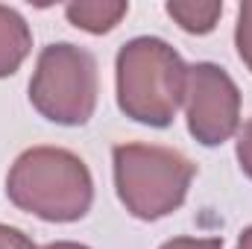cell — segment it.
<instances>
[{
    "instance_id": "8fae6325",
    "label": "cell",
    "mask_w": 252,
    "mask_h": 249,
    "mask_svg": "<svg viewBox=\"0 0 252 249\" xmlns=\"http://www.w3.org/2000/svg\"><path fill=\"white\" fill-rule=\"evenodd\" d=\"M158 249H223V238H170Z\"/></svg>"
},
{
    "instance_id": "3957f363",
    "label": "cell",
    "mask_w": 252,
    "mask_h": 249,
    "mask_svg": "<svg viewBox=\"0 0 252 249\" xmlns=\"http://www.w3.org/2000/svg\"><path fill=\"white\" fill-rule=\"evenodd\" d=\"M115 190L135 220H161L182 208L196 164L173 147L118 144L112 150Z\"/></svg>"
},
{
    "instance_id": "30bf717a",
    "label": "cell",
    "mask_w": 252,
    "mask_h": 249,
    "mask_svg": "<svg viewBox=\"0 0 252 249\" xmlns=\"http://www.w3.org/2000/svg\"><path fill=\"white\" fill-rule=\"evenodd\" d=\"M238 164H241V170L247 173L252 179V118L244 124L241 129V135H238Z\"/></svg>"
},
{
    "instance_id": "5b68a950",
    "label": "cell",
    "mask_w": 252,
    "mask_h": 249,
    "mask_svg": "<svg viewBox=\"0 0 252 249\" xmlns=\"http://www.w3.org/2000/svg\"><path fill=\"white\" fill-rule=\"evenodd\" d=\"M185 118L188 132L202 147H220L238 132L241 88L220 64L196 62L188 67Z\"/></svg>"
},
{
    "instance_id": "4fadbf2b",
    "label": "cell",
    "mask_w": 252,
    "mask_h": 249,
    "mask_svg": "<svg viewBox=\"0 0 252 249\" xmlns=\"http://www.w3.org/2000/svg\"><path fill=\"white\" fill-rule=\"evenodd\" d=\"M38 249H91V247L73 244V241H56V244H47V247H38Z\"/></svg>"
},
{
    "instance_id": "8992f818",
    "label": "cell",
    "mask_w": 252,
    "mask_h": 249,
    "mask_svg": "<svg viewBox=\"0 0 252 249\" xmlns=\"http://www.w3.org/2000/svg\"><path fill=\"white\" fill-rule=\"evenodd\" d=\"M32 50L30 24L12 9L0 3V79L12 76Z\"/></svg>"
},
{
    "instance_id": "277c9868",
    "label": "cell",
    "mask_w": 252,
    "mask_h": 249,
    "mask_svg": "<svg viewBox=\"0 0 252 249\" xmlns=\"http://www.w3.org/2000/svg\"><path fill=\"white\" fill-rule=\"evenodd\" d=\"M100 94L97 59L79 44L56 41L38 53L30 79L32 109L59 126H82L94 118Z\"/></svg>"
},
{
    "instance_id": "6da1fadb",
    "label": "cell",
    "mask_w": 252,
    "mask_h": 249,
    "mask_svg": "<svg viewBox=\"0 0 252 249\" xmlns=\"http://www.w3.org/2000/svg\"><path fill=\"white\" fill-rule=\"evenodd\" d=\"M6 196L18 211L38 220L76 223L91 211L94 179L76 153L64 147H30L9 167Z\"/></svg>"
},
{
    "instance_id": "9c48e42d",
    "label": "cell",
    "mask_w": 252,
    "mask_h": 249,
    "mask_svg": "<svg viewBox=\"0 0 252 249\" xmlns=\"http://www.w3.org/2000/svg\"><path fill=\"white\" fill-rule=\"evenodd\" d=\"M235 47L241 62L252 73V0H244L238 9V24H235Z\"/></svg>"
},
{
    "instance_id": "7a4b0ae2",
    "label": "cell",
    "mask_w": 252,
    "mask_h": 249,
    "mask_svg": "<svg viewBox=\"0 0 252 249\" xmlns=\"http://www.w3.org/2000/svg\"><path fill=\"white\" fill-rule=\"evenodd\" d=\"M118 106L129 121L153 129L173 124L185 103L188 64L185 59L156 35H138L126 41L115 59Z\"/></svg>"
},
{
    "instance_id": "5bb4252c",
    "label": "cell",
    "mask_w": 252,
    "mask_h": 249,
    "mask_svg": "<svg viewBox=\"0 0 252 249\" xmlns=\"http://www.w3.org/2000/svg\"><path fill=\"white\" fill-rule=\"evenodd\" d=\"M235 249H252V226H247L244 232H241V238H238V247Z\"/></svg>"
},
{
    "instance_id": "ba28073f",
    "label": "cell",
    "mask_w": 252,
    "mask_h": 249,
    "mask_svg": "<svg viewBox=\"0 0 252 249\" xmlns=\"http://www.w3.org/2000/svg\"><path fill=\"white\" fill-rule=\"evenodd\" d=\"M164 9L190 35H208L223 15L220 0H170Z\"/></svg>"
},
{
    "instance_id": "52a82bcc",
    "label": "cell",
    "mask_w": 252,
    "mask_h": 249,
    "mask_svg": "<svg viewBox=\"0 0 252 249\" xmlns=\"http://www.w3.org/2000/svg\"><path fill=\"white\" fill-rule=\"evenodd\" d=\"M126 12H129L126 0H73V3L64 6L67 21L76 30H85L91 35L112 32L124 21Z\"/></svg>"
},
{
    "instance_id": "7c38bea8",
    "label": "cell",
    "mask_w": 252,
    "mask_h": 249,
    "mask_svg": "<svg viewBox=\"0 0 252 249\" xmlns=\"http://www.w3.org/2000/svg\"><path fill=\"white\" fill-rule=\"evenodd\" d=\"M0 249H38L21 229L0 223Z\"/></svg>"
}]
</instances>
